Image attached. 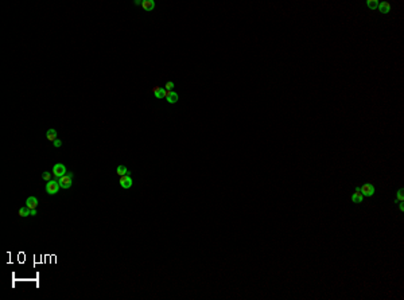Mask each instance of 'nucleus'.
<instances>
[{"instance_id": "9b49d317", "label": "nucleus", "mask_w": 404, "mask_h": 300, "mask_svg": "<svg viewBox=\"0 0 404 300\" xmlns=\"http://www.w3.org/2000/svg\"><path fill=\"white\" fill-rule=\"evenodd\" d=\"M152 93H154L155 97L158 98V100H162V98H164V94H163V93H164V89H162V88H159V86H154V88H152Z\"/></svg>"}, {"instance_id": "6ab92c4d", "label": "nucleus", "mask_w": 404, "mask_h": 300, "mask_svg": "<svg viewBox=\"0 0 404 300\" xmlns=\"http://www.w3.org/2000/svg\"><path fill=\"white\" fill-rule=\"evenodd\" d=\"M53 144H54V147H55V148H58V147H61V145H62V141H61V140H58V139H57V140L54 141Z\"/></svg>"}, {"instance_id": "f8f14e48", "label": "nucleus", "mask_w": 404, "mask_h": 300, "mask_svg": "<svg viewBox=\"0 0 404 300\" xmlns=\"http://www.w3.org/2000/svg\"><path fill=\"white\" fill-rule=\"evenodd\" d=\"M46 140L51 141V143H54V141L57 140V131H55V129H53V128L49 129L47 133H46Z\"/></svg>"}, {"instance_id": "f257e3e1", "label": "nucleus", "mask_w": 404, "mask_h": 300, "mask_svg": "<svg viewBox=\"0 0 404 300\" xmlns=\"http://www.w3.org/2000/svg\"><path fill=\"white\" fill-rule=\"evenodd\" d=\"M58 183H60L61 189H65V190L70 189L71 185H73V175H71V174H66V175L58 179Z\"/></svg>"}, {"instance_id": "412c9836", "label": "nucleus", "mask_w": 404, "mask_h": 300, "mask_svg": "<svg viewBox=\"0 0 404 300\" xmlns=\"http://www.w3.org/2000/svg\"><path fill=\"white\" fill-rule=\"evenodd\" d=\"M31 211V216H37V210H30Z\"/></svg>"}, {"instance_id": "423d86ee", "label": "nucleus", "mask_w": 404, "mask_h": 300, "mask_svg": "<svg viewBox=\"0 0 404 300\" xmlns=\"http://www.w3.org/2000/svg\"><path fill=\"white\" fill-rule=\"evenodd\" d=\"M163 94H164V98L170 102V104H175V102H178V100H179L178 93H175L173 90H166V89H164Z\"/></svg>"}, {"instance_id": "a211bd4d", "label": "nucleus", "mask_w": 404, "mask_h": 300, "mask_svg": "<svg viewBox=\"0 0 404 300\" xmlns=\"http://www.w3.org/2000/svg\"><path fill=\"white\" fill-rule=\"evenodd\" d=\"M396 199L399 201V202H403V189H399L397 192H396Z\"/></svg>"}, {"instance_id": "9d476101", "label": "nucleus", "mask_w": 404, "mask_h": 300, "mask_svg": "<svg viewBox=\"0 0 404 300\" xmlns=\"http://www.w3.org/2000/svg\"><path fill=\"white\" fill-rule=\"evenodd\" d=\"M381 14H389L391 11V4L388 2H383V3H379V7H377Z\"/></svg>"}, {"instance_id": "2eb2a0df", "label": "nucleus", "mask_w": 404, "mask_h": 300, "mask_svg": "<svg viewBox=\"0 0 404 300\" xmlns=\"http://www.w3.org/2000/svg\"><path fill=\"white\" fill-rule=\"evenodd\" d=\"M366 6L370 8V10H377V7H379V2H376V0H369V2H366Z\"/></svg>"}, {"instance_id": "0eeeda50", "label": "nucleus", "mask_w": 404, "mask_h": 300, "mask_svg": "<svg viewBox=\"0 0 404 300\" xmlns=\"http://www.w3.org/2000/svg\"><path fill=\"white\" fill-rule=\"evenodd\" d=\"M26 206L28 207L30 210H37V206H38V199L35 196H28L26 199Z\"/></svg>"}, {"instance_id": "1a4fd4ad", "label": "nucleus", "mask_w": 404, "mask_h": 300, "mask_svg": "<svg viewBox=\"0 0 404 300\" xmlns=\"http://www.w3.org/2000/svg\"><path fill=\"white\" fill-rule=\"evenodd\" d=\"M140 6L144 11H152L155 8V2L154 0H144V2L140 3Z\"/></svg>"}, {"instance_id": "6e6552de", "label": "nucleus", "mask_w": 404, "mask_h": 300, "mask_svg": "<svg viewBox=\"0 0 404 300\" xmlns=\"http://www.w3.org/2000/svg\"><path fill=\"white\" fill-rule=\"evenodd\" d=\"M362 199H364V195L361 194L360 187H357L356 191H354V194L352 195V202H353V203H361V202H362Z\"/></svg>"}, {"instance_id": "39448f33", "label": "nucleus", "mask_w": 404, "mask_h": 300, "mask_svg": "<svg viewBox=\"0 0 404 300\" xmlns=\"http://www.w3.org/2000/svg\"><path fill=\"white\" fill-rule=\"evenodd\" d=\"M119 183H120V186L123 187V189H125V190L131 189L132 185H133V182H132V179H131V176H129V175L119 176Z\"/></svg>"}, {"instance_id": "dca6fc26", "label": "nucleus", "mask_w": 404, "mask_h": 300, "mask_svg": "<svg viewBox=\"0 0 404 300\" xmlns=\"http://www.w3.org/2000/svg\"><path fill=\"white\" fill-rule=\"evenodd\" d=\"M174 88H175V84L173 81H167V82L164 84V89H166V90H173Z\"/></svg>"}, {"instance_id": "ddd939ff", "label": "nucleus", "mask_w": 404, "mask_h": 300, "mask_svg": "<svg viewBox=\"0 0 404 300\" xmlns=\"http://www.w3.org/2000/svg\"><path fill=\"white\" fill-rule=\"evenodd\" d=\"M129 174H131V172H129L128 170H127V167H124V165H119L117 170H116V175H117V176L129 175Z\"/></svg>"}, {"instance_id": "f03ea898", "label": "nucleus", "mask_w": 404, "mask_h": 300, "mask_svg": "<svg viewBox=\"0 0 404 300\" xmlns=\"http://www.w3.org/2000/svg\"><path fill=\"white\" fill-rule=\"evenodd\" d=\"M61 189V186H60V183H58V181H50V182H47V185H46V192L49 195H55L58 191H60Z\"/></svg>"}, {"instance_id": "4468645a", "label": "nucleus", "mask_w": 404, "mask_h": 300, "mask_svg": "<svg viewBox=\"0 0 404 300\" xmlns=\"http://www.w3.org/2000/svg\"><path fill=\"white\" fill-rule=\"evenodd\" d=\"M18 216H19V217H30L31 216V211H30V209L28 207H27V206H26V207H20L19 209V211H18Z\"/></svg>"}, {"instance_id": "aec40b11", "label": "nucleus", "mask_w": 404, "mask_h": 300, "mask_svg": "<svg viewBox=\"0 0 404 300\" xmlns=\"http://www.w3.org/2000/svg\"><path fill=\"white\" fill-rule=\"evenodd\" d=\"M397 205H399V209H400L401 211H404V206H403V202H399Z\"/></svg>"}, {"instance_id": "20e7f679", "label": "nucleus", "mask_w": 404, "mask_h": 300, "mask_svg": "<svg viewBox=\"0 0 404 300\" xmlns=\"http://www.w3.org/2000/svg\"><path fill=\"white\" fill-rule=\"evenodd\" d=\"M360 190H361V194L364 196H368V198L375 195V187L372 186L370 183H365L362 187H360Z\"/></svg>"}, {"instance_id": "f3484780", "label": "nucleus", "mask_w": 404, "mask_h": 300, "mask_svg": "<svg viewBox=\"0 0 404 300\" xmlns=\"http://www.w3.org/2000/svg\"><path fill=\"white\" fill-rule=\"evenodd\" d=\"M51 175H53L51 172L46 171V172H43V175H42V179H43V181H46V182H50V181H51Z\"/></svg>"}, {"instance_id": "7ed1b4c3", "label": "nucleus", "mask_w": 404, "mask_h": 300, "mask_svg": "<svg viewBox=\"0 0 404 300\" xmlns=\"http://www.w3.org/2000/svg\"><path fill=\"white\" fill-rule=\"evenodd\" d=\"M51 174H53L54 178L60 179V178H62L64 175H66V167L62 163H58V164H55L53 167V172Z\"/></svg>"}]
</instances>
